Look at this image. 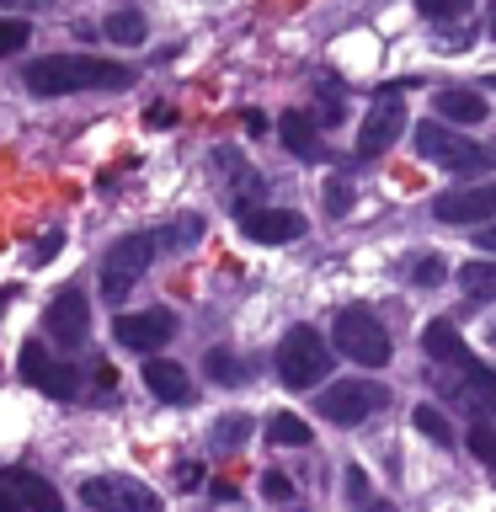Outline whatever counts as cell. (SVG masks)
I'll list each match as a JSON object with an SVG mask.
<instances>
[{
  "label": "cell",
  "instance_id": "1",
  "mask_svg": "<svg viewBox=\"0 0 496 512\" xmlns=\"http://www.w3.org/2000/svg\"><path fill=\"white\" fill-rule=\"evenodd\" d=\"M32 96H75V91H123L134 86V70L102 54H43L22 70Z\"/></svg>",
  "mask_w": 496,
  "mask_h": 512
},
{
  "label": "cell",
  "instance_id": "2",
  "mask_svg": "<svg viewBox=\"0 0 496 512\" xmlns=\"http://www.w3.org/2000/svg\"><path fill=\"white\" fill-rule=\"evenodd\" d=\"M331 374V342L315 326H294L278 342V379L288 390H310V384H326Z\"/></svg>",
  "mask_w": 496,
  "mask_h": 512
},
{
  "label": "cell",
  "instance_id": "3",
  "mask_svg": "<svg viewBox=\"0 0 496 512\" xmlns=\"http://www.w3.org/2000/svg\"><path fill=\"white\" fill-rule=\"evenodd\" d=\"M160 256V235L155 230H134V235H123V240H112L107 246V262H102V294L118 304L134 294V283L150 272V262Z\"/></svg>",
  "mask_w": 496,
  "mask_h": 512
},
{
  "label": "cell",
  "instance_id": "4",
  "mask_svg": "<svg viewBox=\"0 0 496 512\" xmlns=\"http://www.w3.org/2000/svg\"><path fill=\"white\" fill-rule=\"evenodd\" d=\"M331 347L347 352V358L363 363V368H384V363H390V331H384L368 310H336Z\"/></svg>",
  "mask_w": 496,
  "mask_h": 512
},
{
  "label": "cell",
  "instance_id": "5",
  "mask_svg": "<svg viewBox=\"0 0 496 512\" xmlns=\"http://www.w3.org/2000/svg\"><path fill=\"white\" fill-rule=\"evenodd\" d=\"M411 139H416V155L438 160L443 171H486L491 160H496L491 150H480L475 139H464L459 128H438V118H432V123H416Z\"/></svg>",
  "mask_w": 496,
  "mask_h": 512
},
{
  "label": "cell",
  "instance_id": "6",
  "mask_svg": "<svg viewBox=\"0 0 496 512\" xmlns=\"http://www.w3.org/2000/svg\"><path fill=\"white\" fill-rule=\"evenodd\" d=\"M384 406H390V390H384V384H368V379L326 384L320 400H315V411L326 416V422H336V427H358L363 416H374Z\"/></svg>",
  "mask_w": 496,
  "mask_h": 512
},
{
  "label": "cell",
  "instance_id": "7",
  "mask_svg": "<svg viewBox=\"0 0 496 512\" xmlns=\"http://www.w3.org/2000/svg\"><path fill=\"white\" fill-rule=\"evenodd\" d=\"M16 374H22V384H32V390H43L48 400H75L80 395V368L59 363L48 342H27L22 358H16Z\"/></svg>",
  "mask_w": 496,
  "mask_h": 512
},
{
  "label": "cell",
  "instance_id": "8",
  "mask_svg": "<svg viewBox=\"0 0 496 512\" xmlns=\"http://www.w3.org/2000/svg\"><path fill=\"white\" fill-rule=\"evenodd\" d=\"M400 91H406V86H384V91H374V107H368V118H363V128H358V155H363V160L384 155V150H390V144L411 128Z\"/></svg>",
  "mask_w": 496,
  "mask_h": 512
},
{
  "label": "cell",
  "instance_id": "9",
  "mask_svg": "<svg viewBox=\"0 0 496 512\" xmlns=\"http://www.w3.org/2000/svg\"><path fill=\"white\" fill-rule=\"evenodd\" d=\"M80 502L91 512H160V496L134 475H96L80 486Z\"/></svg>",
  "mask_w": 496,
  "mask_h": 512
},
{
  "label": "cell",
  "instance_id": "10",
  "mask_svg": "<svg viewBox=\"0 0 496 512\" xmlns=\"http://www.w3.org/2000/svg\"><path fill=\"white\" fill-rule=\"evenodd\" d=\"M43 331H48V342H59V347H80L91 336V299L80 294L75 283L59 288L43 310Z\"/></svg>",
  "mask_w": 496,
  "mask_h": 512
},
{
  "label": "cell",
  "instance_id": "11",
  "mask_svg": "<svg viewBox=\"0 0 496 512\" xmlns=\"http://www.w3.org/2000/svg\"><path fill=\"white\" fill-rule=\"evenodd\" d=\"M171 336H176V315L160 310V304H155V310H134V315L112 320V342L128 347V352H150V358L171 342Z\"/></svg>",
  "mask_w": 496,
  "mask_h": 512
},
{
  "label": "cell",
  "instance_id": "12",
  "mask_svg": "<svg viewBox=\"0 0 496 512\" xmlns=\"http://www.w3.org/2000/svg\"><path fill=\"white\" fill-rule=\"evenodd\" d=\"M432 219H443V224H486V219H496V182L443 192V198L432 203Z\"/></svg>",
  "mask_w": 496,
  "mask_h": 512
},
{
  "label": "cell",
  "instance_id": "13",
  "mask_svg": "<svg viewBox=\"0 0 496 512\" xmlns=\"http://www.w3.org/2000/svg\"><path fill=\"white\" fill-rule=\"evenodd\" d=\"M240 230H246V240H262V246H283V240L304 235V214H294V208H251V214H240Z\"/></svg>",
  "mask_w": 496,
  "mask_h": 512
},
{
  "label": "cell",
  "instance_id": "14",
  "mask_svg": "<svg viewBox=\"0 0 496 512\" xmlns=\"http://www.w3.org/2000/svg\"><path fill=\"white\" fill-rule=\"evenodd\" d=\"M0 486L11 491V502L22 512H64V496L32 470H0Z\"/></svg>",
  "mask_w": 496,
  "mask_h": 512
},
{
  "label": "cell",
  "instance_id": "15",
  "mask_svg": "<svg viewBox=\"0 0 496 512\" xmlns=\"http://www.w3.org/2000/svg\"><path fill=\"white\" fill-rule=\"evenodd\" d=\"M144 384H150V395L155 400H166V406H192V379H187V368L182 363H171V358H150L144 363Z\"/></svg>",
  "mask_w": 496,
  "mask_h": 512
},
{
  "label": "cell",
  "instance_id": "16",
  "mask_svg": "<svg viewBox=\"0 0 496 512\" xmlns=\"http://www.w3.org/2000/svg\"><path fill=\"white\" fill-rule=\"evenodd\" d=\"M422 347H427V358H432V363H448V368H459V374L475 363V358H470V347L459 342V331L448 326V320H432V326L422 331Z\"/></svg>",
  "mask_w": 496,
  "mask_h": 512
},
{
  "label": "cell",
  "instance_id": "17",
  "mask_svg": "<svg viewBox=\"0 0 496 512\" xmlns=\"http://www.w3.org/2000/svg\"><path fill=\"white\" fill-rule=\"evenodd\" d=\"M278 139L299 160H326V144H320V134H315V118H304V112H283V118H278Z\"/></svg>",
  "mask_w": 496,
  "mask_h": 512
},
{
  "label": "cell",
  "instance_id": "18",
  "mask_svg": "<svg viewBox=\"0 0 496 512\" xmlns=\"http://www.w3.org/2000/svg\"><path fill=\"white\" fill-rule=\"evenodd\" d=\"M459 395L475 406L480 422H496V374H491V368H480V363L464 368V374H459Z\"/></svg>",
  "mask_w": 496,
  "mask_h": 512
},
{
  "label": "cell",
  "instance_id": "19",
  "mask_svg": "<svg viewBox=\"0 0 496 512\" xmlns=\"http://www.w3.org/2000/svg\"><path fill=\"white\" fill-rule=\"evenodd\" d=\"M438 118H448V123H486V96L464 91V86H448V91H438Z\"/></svg>",
  "mask_w": 496,
  "mask_h": 512
},
{
  "label": "cell",
  "instance_id": "20",
  "mask_svg": "<svg viewBox=\"0 0 496 512\" xmlns=\"http://www.w3.org/2000/svg\"><path fill=\"white\" fill-rule=\"evenodd\" d=\"M246 438H251V416H240V411L219 416V422L208 427V448H214V454H235V448H246Z\"/></svg>",
  "mask_w": 496,
  "mask_h": 512
},
{
  "label": "cell",
  "instance_id": "21",
  "mask_svg": "<svg viewBox=\"0 0 496 512\" xmlns=\"http://www.w3.org/2000/svg\"><path fill=\"white\" fill-rule=\"evenodd\" d=\"M102 32H107L112 43L134 48V43H144V32H150V22H144V11H134V6H123V11H112L107 22H102Z\"/></svg>",
  "mask_w": 496,
  "mask_h": 512
},
{
  "label": "cell",
  "instance_id": "22",
  "mask_svg": "<svg viewBox=\"0 0 496 512\" xmlns=\"http://www.w3.org/2000/svg\"><path fill=\"white\" fill-rule=\"evenodd\" d=\"M267 443L304 448V443H310V422H299L294 411H278V416H267Z\"/></svg>",
  "mask_w": 496,
  "mask_h": 512
},
{
  "label": "cell",
  "instance_id": "23",
  "mask_svg": "<svg viewBox=\"0 0 496 512\" xmlns=\"http://www.w3.org/2000/svg\"><path fill=\"white\" fill-rule=\"evenodd\" d=\"M459 283L470 299H496V262H470L459 267Z\"/></svg>",
  "mask_w": 496,
  "mask_h": 512
},
{
  "label": "cell",
  "instance_id": "24",
  "mask_svg": "<svg viewBox=\"0 0 496 512\" xmlns=\"http://www.w3.org/2000/svg\"><path fill=\"white\" fill-rule=\"evenodd\" d=\"M155 235H160V251H182V246H192V240L203 235V219L187 214V219H176V224H166V230H155Z\"/></svg>",
  "mask_w": 496,
  "mask_h": 512
},
{
  "label": "cell",
  "instance_id": "25",
  "mask_svg": "<svg viewBox=\"0 0 496 512\" xmlns=\"http://www.w3.org/2000/svg\"><path fill=\"white\" fill-rule=\"evenodd\" d=\"M203 368H208V379H219V384H240V379H246V363H240L235 352H224V347L208 352Z\"/></svg>",
  "mask_w": 496,
  "mask_h": 512
},
{
  "label": "cell",
  "instance_id": "26",
  "mask_svg": "<svg viewBox=\"0 0 496 512\" xmlns=\"http://www.w3.org/2000/svg\"><path fill=\"white\" fill-rule=\"evenodd\" d=\"M22 43H32V22L27 16H0V59L22 54Z\"/></svg>",
  "mask_w": 496,
  "mask_h": 512
},
{
  "label": "cell",
  "instance_id": "27",
  "mask_svg": "<svg viewBox=\"0 0 496 512\" xmlns=\"http://www.w3.org/2000/svg\"><path fill=\"white\" fill-rule=\"evenodd\" d=\"M416 427H422V432H427V438L438 443V448L454 443V427L443 422V411H438V406H416Z\"/></svg>",
  "mask_w": 496,
  "mask_h": 512
},
{
  "label": "cell",
  "instance_id": "28",
  "mask_svg": "<svg viewBox=\"0 0 496 512\" xmlns=\"http://www.w3.org/2000/svg\"><path fill=\"white\" fill-rule=\"evenodd\" d=\"M464 443H470V454H475L480 464H491V470H496V427L475 422V427H470V438H464Z\"/></svg>",
  "mask_w": 496,
  "mask_h": 512
},
{
  "label": "cell",
  "instance_id": "29",
  "mask_svg": "<svg viewBox=\"0 0 496 512\" xmlns=\"http://www.w3.org/2000/svg\"><path fill=\"white\" fill-rule=\"evenodd\" d=\"M347 208H352V182H347V176H326V214L342 219Z\"/></svg>",
  "mask_w": 496,
  "mask_h": 512
},
{
  "label": "cell",
  "instance_id": "30",
  "mask_svg": "<svg viewBox=\"0 0 496 512\" xmlns=\"http://www.w3.org/2000/svg\"><path fill=\"white\" fill-rule=\"evenodd\" d=\"M443 278H448L443 256H416V262H411V283H422V288H432V283H443Z\"/></svg>",
  "mask_w": 496,
  "mask_h": 512
},
{
  "label": "cell",
  "instance_id": "31",
  "mask_svg": "<svg viewBox=\"0 0 496 512\" xmlns=\"http://www.w3.org/2000/svg\"><path fill=\"white\" fill-rule=\"evenodd\" d=\"M262 496H272V502H294V480L278 475V470H267L262 475Z\"/></svg>",
  "mask_w": 496,
  "mask_h": 512
},
{
  "label": "cell",
  "instance_id": "32",
  "mask_svg": "<svg viewBox=\"0 0 496 512\" xmlns=\"http://www.w3.org/2000/svg\"><path fill=\"white\" fill-rule=\"evenodd\" d=\"M59 246H64V230H48V235L38 240V246H32V251H27V262H32V267H43V262H54V251H59Z\"/></svg>",
  "mask_w": 496,
  "mask_h": 512
},
{
  "label": "cell",
  "instance_id": "33",
  "mask_svg": "<svg viewBox=\"0 0 496 512\" xmlns=\"http://www.w3.org/2000/svg\"><path fill=\"white\" fill-rule=\"evenodd\" d=\"M176 486H182V491H198V486H203V470H198L192 459H182V464H176Z\"/></svg>",
  "mask_w": 496,
  "mask_h": 512
},
{
  "label": "cell",
  "instance_id": "34",
  "mask_svg": "<svg viewBox=\"0 0 496 512\" xmlns=\"http://www.w3.org/2000/svg\"><path fill=\"white\" fill-rule=\"evenodd\" d=\"M347 502H368V475L358 470V464L347 470Z\"/></svg>",
  "mask_w": 496,
  "mask_h": 512
},
{
  "label": "cell",
  "instance_id": "35",
  "mask_svg": "<svg viewBox=\"0 0 496 512\" xmlns=\"http://www.w3.org/2000/svg\"><path fill=\"white\" fill-rule=\"evenodd\" d=\"M422 16H464V0H422Z\"/></svg>",
  "mask_w": 496,
  "mask_h": 512
},
{
  "label": "cell",
  "instance_id": "36",
  "mask_svg": "<svg viewBox=\"0 0 496 512\" xmlns=\"http://www.w3.org/2000/svg\"><path fill=\"white\" fill-rule=\"evenodd\" d=\"M480 251L496 256V224H486V230H480Z\"/></svg>",
  "mask_w": 496,
  "mask_h": 512
},
{
  "label": "cell",
  "instance_id": "37",
  "mask_svg": "<svg viewBox=\"0 0 496 512\" xmlns=\"http://www.w3.org/2000/svg\"><path fill=\"white\" fill-rule=\"evenodd\" d=\"M0 512H22V507L11 502V491H6V486H0Z\"/></svg>",
  "mask_w": 496,
  "mask_h": 512
},
{
  "label": "cell",
  "instance_id": "38",
  "mask_svg": "<svg viewBox=\"0 0 496 512\" xmlns=\"http://www.w3.org/2000/svg\"><path fill=\"white\" fill-rule=\"evenodd\" d=\"M363 512H395V507H384V502H374V507H363Z\"/></svg>",
  "mask_w": 496,
  "mask_h": 512
},
{
  "label": "cell",
  "instance_id": "39",
  "mask_svg": "<svg viewBox=\"0 0 496 512\" xmlns=\"http://www.w3.org/2000/svg\"><path fill=\"white\" fill-rule=\"evenodd\" d=\"M491 38H496V11H491Z\"/></svg>",
  "mask_w": 496,
  "mask_h": 512
}]
</instances>
